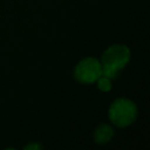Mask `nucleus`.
Returning <instances> with one entry per match:
<instances>
[{"instance_id":"f03ea898","label":"nucleus","mask_w":150,"mask_h":150,"mask_svg":"<svg viewBox=\"0 0 150 150\" xmlns=\"http://www.w3.org/2000/svg\"><path fill=\"white\" fill-rule=\"evenodd\" d=\"M109 117L117 127H129L137 117V107L129 99H117L109 109Z\"/></svg>"},{"instance_id":"39448f33","label":"nucleus","mask_w":150,"mask_h":150,"mask_svg":"<svg viewBox=\"0 0 150 150\" xmlns=\"http://www.w3.org/2000/svg\"><path fill=\"white\" fill-rule=\"evenodd\" d=\"M98 88L103 92H109L112 88L111 86V79L104 75H101L98 78Z\"/></svg>"},{"instance_id":"7ed1b4c3","label":"nucleus","mask_w":150,"mask_h":150,"mask_svg":"<svg viewBox=\"0 0 150 150\" xmlns=\"http://www.w3.org/2000/svg\"><path fill=\"white\" fill-rule=\"evenodd\" d=\"M102 75V65L97 59L86 58L76 66L75 78L81 83H93Z\"/></svg>"},{"instance_id":"423d86ee","label":"nucleus","mask_w":150,"mask_h":150,"mask_svg":"<svg viewBox=\"0 0 150 150\" xmlns=\"http://www.w3.org/2000/svg\"><path fill=\"white\" fill-rule=\"evenodd\" d=\"M40 146L38 145H35V144H33V145H30V146H27L26 147V149H39Z\"/></svg>"},{"instance_id":"20e7f679","label":"nucleus","mask_w":150,"mask_h":150,"mask_svg":"<svg viewBox=\"0 0 150 150\" xmlns=\"http://www.w3.org/2000/svg\"><path fill=\"white\" fill-rule=\"evenodd\" d=\"M113 129L108 125H101L95 133V141L98 144H105L113 137Z\"/></svg>"},{"instance_id":"f257e3e1","label":"nucleus","mask_w":150,"mask_h":150,"mask_svg":"<svg viewBox=\"0 0 150 150\" xmlns=\"http://www.w3.org/2000/svg\"><path fill=\"white\" fill-rule=\"evenodd\" d=\"M131 57V52L125 45L110 46L102 56V75L113 79L118 72L127 64Z\"/></svg>"}]
</instances>
